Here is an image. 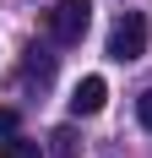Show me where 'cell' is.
Here are the masks:
<instances>
[{
	"mask_svg": "<svg viewBox=\"0 0 152 158\" xmlns=\"http://www.w3.org/2000/svg\"><path fill=\"white\" fill-rule=\"evenodd\" d=\"M87 22H92V6L87 0H54L44 11V27L54 44H82L87 38Z\"/></svg>",
	"mask_w": 152,
	"mask_h": 158,
	"instance_id": "1",
	"label": "cell"
},
{
	"mask_svg": "<svg viewBox=\"0 0 152 158\" xmlns=\"http://www.w3.org/2000/svg\"><path fill=\"white\" fill-rule=\"evenodd\" d=\"M141 55H147V16L125 11L120 22H114V33H109V60L130 65V60H141Z\"/></svg>",
	"mask_w": 152,
	"mask_h": 158,
	"instance_id": "2",
	"label": "cell"
},
{
	"mask_svg": "<svg viewBox=\"0 0 152 158\" xmlns=\"http://www.w3.org/2000/svg\"><path fill=\"white\" fill-rule=\"evenodd\" d=\"M103 98H109V82H103V77H82V82H76V93H71V114H76V120H87V114L103 109Z\"/></svg>",
	"mask_w": 152,
	"mask_h": 158,
	"instance_id": "3",
	"label": "cell"
},
{
	"mask_svg": "<svg viewBox=\"0 0 152 158\" xmlns=\"http://www.w3.org/2000/svg\"><path fill=\"white\" fill-rule=\"evenodd\" d=\"M49 77H54V55L33 44V49H27V82H38V87H44Z\"/></svg>",
	"mask_w": 152,
	"mask_h": 158,
	"instance_id": "4",
	"label": "cell"
},
{
	"mask_svg": "<svg viewBox=\"0 0 152 158\" xmlns=\"http://www.w3.org/2000/svg\"><path fill=\"white\" fill-rule=\"evenodd\" d=\"M0 158H44V142H27V136H6Z\"/></svg>",
	"mask_w": 152,
	"mask_h": 158,
	"instance_id": "5",
	"label": "cell"
},
{
	"mask_svg": "<svg viewBox=\"0 0 152 158\" xmlns=\"http://www.w3.org/2000/svg\"><path fill=\"white\" fill-rule=\"evenodd\" d=\"M49 142H54V147H49L54 158H76V131H71V126H60L54 136H49Z\"/></svg>",
	"mask_w": 152,
	"mask_h": 158,
	"instance_id": "6",
	"label": "cell"
},
{
	"mask_svg": "<svg viewBox=\"0 0 152 158\" xmlns=\"http://www.w3.org/2000/svg\"><path fill=\"white\" fill-rule=\"evenodd\" d=\"M136 120H141V126H147V131H152V87H147V93H141V98H136Z\"/></svg>",
	"mask_w": 152,
	"mask_h": 158,
	"instance_id": "7",
	"label": "cell"
},
{
	"mask_svg": "<svg viewBox=\"0 0 152 158\" xmlns=\"http://www.w3.org/2000/svg\"><path fill=\"white\" fill-rule=\"evenodd\" d=\"M6 136H16V109L0 104V142H6Z\"/></svg>",
	"mask_w": 152,
	"mask_h": 158,
	"instance_id": "8",
	"label": "cell"
}]
</instances>
